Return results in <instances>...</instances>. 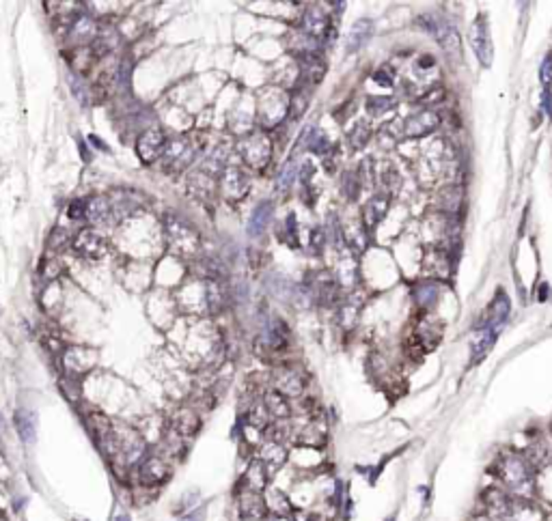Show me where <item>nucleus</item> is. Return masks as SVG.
I'll return each mask as SVG.
<instances>
[{"label": "nucleus", "instance_id": "f257e3e1", "mask_svg": "<svg viewBox=\"0 0 552 521\" xmlns=\"http://www.w3.org/2000/svg\"><path fill=\"white\" fill-rule=\"evenodd\" d=\"M499 478L503 481L507 493L516 500L529 502L535 495V470L533 464L520 454H505L499 461Z\"/></svg>", "mask_w": 552, "mask_h": 521}, {"label": "nucleus", "instance_id": "f03ea898", "mask_svg": "<svg viewBox=\"0 0 552 521\" xmlns=\"http://www.w3.org/2000/svg\"><path fill=\"white\" fill-rule=\"evenodd\" d=\"M164 233H166L168 248L175 254L195 256L199 246H201V237H199L197 229L190 222L183 220V218L175 216V214H166V218H164Z\"/></svg>", "mask_w": 552, "mask_h": 521}, {"label": "nucleus", "instance_id": "7ed1b4c3", "mask_svg": "<svg viewBox=\"0 0 552 521\" xmlns=\"http://www.w3.org/2000/svg\"><path fill=\"white\" fill-rule=\"evenodd\" d=\"M418 24H421L423 31H427L429 35H432L449 54H453V52L460 54V35H458V31L451 22H447L438 16L427 13V16L418 18Z\"/></svg>", "mask_w": 552, "mask_h": 521}, {"label": "nucleus", "instance_id": "20e7f679", "mask_svg": "<svg viewBox=\"0 0 552 521\" xmlns=\"http://www.w3.org/2000/svg\"><path fill=\"white\" fill-rule=\"evenodd\" d=\"M171 476V468L160 454H149L139 464V483L143 487H160Z\"/></svg>", "mask_w": 552, "mask_h": 521}, {"label": "nucleus", "instance_id": "39448f33", "mask_svg": "<svg viewBox=\"0 0 552 521\" xmlns=\"http://www.w3.org/2000/svg\"><path fill=\"white\" fill-rule=\"evenodd\" d=\"M470 43H472V50H475L479 62L483 67H489L494 58V45H492V37H489V28H487V22L483 16H477L475 24H472Z\"/></svg>", "mask_w": 552, "mask_h": 521}, {"label": "nucleus", "instance_id": "423d86ee", "mask_svg": "<svg viewBox=\"0 0 552 521\" xmlns=\"http://www.w3.org/2000/svg\"><path fill=\"white\" fill-rule=\"evenodd\" d=\"M97 362V353L89 347H70L63 353V368L70 377L87 375Z\"/></svg>", "mask_w": 552, "mask_h": 521}, {"label": "nucleus", "instance_id": "0eeeda50", "mask_svg": "<svg viewBox=\"0 0 552 521\" xmlns=\"http://www.w3.org/2000/svg\"><path fill=\"white\" fill-rule=\"evenodd\" d=\"M440 125V114L436 110H418V112H412L406 123H404V134L408 136H414V138H421V136H427L436 132Z\"/></svg>", "mask_w": 552, "mask_h": 521}, {"label": "nucleus", "instance_id": "6e6552de", "mask_svg": "<svg viewBox=\"0 0 552 521\" xmlns=\"http://www.w3.org/2000/svg\"><path fill=\"white\" fill-rule=\"evenodd\" d=\"M237 510L244 521H266L268 519L264 493L237 489Z\"/></svg>", "mask_w": 552, "mask_h": 521}, {"label": "nucleus", "instance_id": "1a4fd4ad", "mask_svg": "<svg viewBox=\"0 0 552 521\" xmlns=\"http://www.w3.org/2000/svg\"><path fill=\"white\" fill-rule=\"evenodd\" d=\"M195 155H197V147L190 143V138H175V141H171L164 147L162 160L168 166L183 168V166H188L195 160Z\"/></svg>", "mask_w": 552, "mask_h": 521}, {"label": "nucleus", "instance_id": "9d476101", "mask_svg": "<svg viewBox=\"0 0 552 521\" xmlns=\"http://www.w3.org/2000/svg\"><path fill=\"white\" fill-rule=\"evenodd\" d=\"M239 153L251 166H264L270 160V141L264 134H253L239 143Z\"/></svg>", "mask_w": 552, "mask_h": 521}, {"label": "nucleus", "instance_id": "9b49d317", "mask_svg": "<svg viewBox=\"0 0 552 521\" xmlns=\"http://www.w3.org/2000/svg\"><path fill=\"white\" fill-rule=\"evenodd\" d=\"M164 147H166V141H164V134L160 132V129H147V132H143L139 136V141H136L139 158L143 162H147V164H151L158 158H162Z\"/></svg>", "mask_w": 552, "mask_h": 521}, {"label": "nucleus", "instance_id": "f8f14e48", "mask_svg": "<svg viewBox=\"0 0 552 521\" xmlns=\"http://www.w3.org/2000/svg\"><path fill=\"white\" fill-rule=\"evenodd\" d=\"M74 248L80 256L85 258H91V260H99L106 252H108V246H106V239L102 235H97L95 231H80L74 239Z\"/></svg>", "mask_w": 552, "mask_h": 521}, {"label": "nucleus", "instance_id": "ddd939ff", "mask_svg": "<svg viewBox=\"0 0 552 521\" xmlns=\"http://www.w3.org/2000/svg\"><path fill=\"white\" fill-rule=\"evenodd\" d=\"M201 427V418L193 407H181L173 414L171 418V433H175L177 437H193Z\"/></svg>", "mask_w": 552, "mask_h": 521}, {"label": "nucleus", "instance_id": "4468645a", "mask_svg": "<svg viewBox=\"0 0 552 521\" xmlns=\"http://www.w3.org/2000/svg\"><path fill=\"white\" fill-rule=\"evenodd\" d=\"M270 470L259 461V459H255V461H251V466H249V470H247V474L242 476V481H239V489H244V491H255V493H264L270 485Z\"/></svg>", "mask_w": 552, "mask_h": 521}, {"label": "nucleus", "instance_id": "2eb2a0df", "mask_svg": "<svg viewBox=\"0 0 552 521\" xmlns=\"http://www.w3.org/2000/svg\"><path fill=\"white\" fill-rule=\"evenodd\" d=\"M509 310H512L509 297H507V293H505L503 289H499L497 295H494V300H492V304H489V308H487V312H485V317H483V321H481L479 325H489V328L499 330L501 325L507 321Z\"/></svg>", "mask_w": 552, "mask_h": 521}, {"label": "nucleus", "instance_id": "dca6fc26", "mask_svg": "<svg viewBox=\"0 0 552 521\" xmlns=\"http://www.w3.org/2000/svg\"><path fill=\"white\" fill-rule=\"evenodd\" d=\"M497 334H499V330L489 328V325H479V328L475 330V334L470 339L472 364L481 362L489 353V349H492V345L497 343Z\"/></svg>", "mask_w": 552, "mask_h": 521}, {"label": "nucleus", "instance_id": "f3484780", "mask_svg": "<svg viewBox=\"0 0 552 521\" xmlns=\"http://www.w3.org/2000/svg\"><path fill=\"white\" fill-rule=\"evenodd\" d=\"M330 28V20H328V13L322 9V7H309L304 11V18H302V31L313 37V39H320L328 33Z\"/></svg>", "mask_w": 552, "mask_h": 521}, {"label": "nucleus", "instance_id": "a211bd4d", "mask_svg": "<svg viewBox=\"0 0 552 521\" xmlns=\"http://www.w3.org/2000/svg\"><path fill=\"white\" fill-rule=\"evenodd\" d=\"M222 192H224V197L229 201L242 199L244 194L249 192V177L244 175L239 168H233V166L227 168V172L222 177Z\"/></svg>", "mask_w": 552, "mask_h": 521}, {"label": "nucleus", "instance_id": "6ab92c4d", "mask_svg": "<svg viewBox=\"0 0 552 521\" xmlns=\"http://www.w3.org/2000/svg\"><path fill=\"white\" fill-rule=\"evenodd\" d=\"M13 422H16L20 439L24 444H35V439H37V414L28 407H22V410L16 412Z\"/></svg>", "mask_w": 552, "mask_h": 521}, {"label": "nucleus", "instance_id": "aec40b11", "mask_svg": "<svg viewBox=\"0 0 552 521\" xmlns=\"http://www.w3.org/2000/svg\"><path fill=\"white\" fill-rule=\"evenodd\" d=\"M259 461L268 468V470H278L285 461H287V448L281 442L274 439H266L259 452Z\"/></svg>", "mask_w": 552, "mask_h": 521}, {"label": "nucleus", "instance_id": "412c9836", "mask_svg": "<svg viewBox=\"0 0 552 521\" xmlns=\"http://www.w3.org/2000/svg\"><path fill=\"white\" fill-rule=\"evenodd\" d=\"M278 393L287 399H296L304 393V377L298 371H283L276 377V388Z\"/></svg>", "mask_w": 552, "mask_h": 521}, {"label": "nucleus", "instance_id": "4be33fe9", "mask_svg": "<svg viewBox=\"0 0 552 521\" xmlns=\"http://www.w3.org/2000/svg\"><path fill=\"white\" fill-rule=\"evenodd\" d=\"M264 500H266V508H268V517L276 515V517H291L293 512V504L289 502V498L274 487H268L264 491Z\"/></svg>", "mask_w": 552, "mask_h": 521}, {"label": "nucleus", "instance_id": "5701e85b", "mask_svg": "<svg viewBox=\"0 0 552 521\" xmlns=\"http://www.w3.org/2000/svg\"><path fill=\"white\" fill-rule=\"evenodd\" d=\"M264 407H266L268 416L276 422H283L291 416V407L287 403V397H283L278 390H270V393H266Z\"/></svg>", "mask_w": 552, "mask_h": 521}, {"label": "nucleus", "instance_id": "b1692460", "mask_svg": "<svg viewBox=\"0 0 552 521\" xmlns=\"http://www.w3.org/2000/svg\"><path fill=\"white\" fill-rule=\"evenodd\" d=\"M372 33H374V22H372V20H358V22L350 28V33H347L345 50H347V52L360 50L367 41H369Z\"/></svg>", "mask_w": 552, "mask_h": 521}, {"label": "nucleus", "instance_id": "393cba45", "mask_svg": "<svg viewBox=\"0 0 552 521\" xmlns=\"http://www.w3.org/2000/svg\"><path fill=\"white\" fill-rule=\"evenodd\" d=\"M386 212H389V197L378 194V197H374L362 209V220H364L367 229H374L386 216Z\"/></svg>", "mask_w": 552, "mask_h": 521}, {"label": "nucleus", "instance_id": "a878e982", "mask_svg": "<svg viewBox=\"0 0 552 521\" xmlns=\"http://www.w3.org/2000/svg\"><path fill=\"white\" fill-rule=\"evenodd\" d=\"M261 343L266 345L268 351H281L287 345V328L278 319H272L268 330L261 334Z\"/></svg>", "mask_w": 552, "mask_h": 521}, {"label": "nucleus", "instance_id": "bb28decb", "mask_svg": "<svg viewBox=\"0 0 552 521\" xmlns=\"http://www.w3.org/2000/svg\"><path fill=\"white\" fill-rule=\"evenodd\" d=\"M272 212H274V205H272V203H259V205L255 207L251 220H249V235L259 237V235L268 229V224H270V220H272Z\"/></svg>", "mask_w": 552, "mask_h": 521}, {"label": "nucleus", "instance_id": "cd10ccee", "mask_svg": "<svg viewBox=\"0 0 552 521\" xmlns=\"http://www.w3.org/2000/svg\"><path fill=\"white\" fill-rule=\"evenodd\" d=\"M438 295H440V287L434 280L432 283H418L412 289V297H414L416 306H421V308H432L436 304Z\"/></svg>", "mask_w": 552, "mask_h": 521}, {"label": "nucleus", "instance_id": "c85d7f7f", "mask_svg": "<svg viewBox=\"0 0 552 521\" xmlns=\"http://www.w3.org/2000/svg\"><path fill=\"white\" fill-rule=\"evenodd\" d=\"M313 293H315V297L322 304L335 302V297H337V283H335V278L330 274H326V272L318 274V280L313 283Z\"/></svg>", "mask_w": 552, "mask_h": 521}, {"label": "nucleus", "instance_id": "c756f323", "mask_svg": "<svg viewBox=\"0 0 552 521\" xmlns=\"http://www.w3.org/2000/svg\"><path fill=\"white\" fill-rule=\"evenodd\" d=\"M97 33H99V28H97V24H95L89 16L78 18V20L74 22V26H72V37H74V41H95V39H97Z\"/></svg>", "mask_w": 552, "mask_h": 521}, {"label": "nucleus", "instance_id": "7c9ffc66", "mask_svg": "<svg viewBox=\"0 0 552 521\" xmlns=\"http://www.w3.org/2000/svg\"><path fill=\"white\" fill-rule=\"evenodd\" d=\"M108 216H112V205L104 197H95L87 201V218L91 222H104Z\"/></svg>", "mask_w": 552, "mask_h": 521}, {"label": "nucleus", "instance_id": "2f4dec72", "mask_svg": "<svg viewBox=\"0 0 552 521\" xmlns=\"http://www.w3.org/2000/svg\"><path fill=\"white\" fill-rule=\"evenodd\" d=\"M462 187H449L445 194H443V209L445 214L451 218V216H458L462 212Z\"/></svg>", "mask_w": 552, "mask_h": 521}, {"label": "nucleus", "instance_id": "473e14b6", "mask_svg": "<svg viewBox=\"0 0 552 521\" xmlns=\"http://www.w3.org/2000/svg\"><path fill=\"white\" fill-rule=\"evenodd\" d=\"M369 138H372V127H369V123L358 121V123L352 127V132H350V145H352L354 149H362L367 143H369Z\"/></svg>", "mask_w": 552, "mask_h": 521}, {"label": "nucleus", "instance_id": "72a5a7b5", "mask_svg": "<svg viewBox=\"0 0 552 521\" xmlns=\"http://www.w3.org/2000/svg\"><path fill=\"white\" fill-rule=\"evenodd\" d=\"M395 106H397V99H393L389 95H374V97L367 99V112H372L374 116L391 112Z\"/></svg>", "mask_w": 552, "mask_h": 521}, {"label": "nucleus", "instance_id": "f704fd0d", "mask_svg": "<svg viewBox=\"0 0 552 521\" xmlns=\"http://www.w3.org/2000/svg\"><path fill=\"white\" fill-rule=\"evenodd\" d=\"M293 179H296V164L293 162H287L285 166H283V170L278 172V177H276V187L283 192V190H289V185L293 183Z\"/></svg>", "mask_w": 552, "mask_h": 521}, {"label": "nucleus", "instance_id": "c9c22d12", "mask_svg": "<svg viewBox=\"0 0 552 521\" xmlns=\"http://www.w3.org/2000/svg\"><path fill=\"white\" fill-rule=\"evenodd\" d=\"M207 300H210V304H212L214 310H218V308L224 304V289H222L220 283H210V287H207Z\"/></svg>", "mask_w": 552, "mask_h": 521}, {"label": "nucleus", "instance_id": "e433bc0d", "mask_svg": "<svg viewBox=\"0 0 552 521\" xmlns=\"http://www.w3.org/2000/svg\"><path fill=\"white\" fill-rule=\"evenodd\" d=\"M539 80L543 84V89L548 91L552 87V52L546 54V58L541 60V67H539Z\"/></svg>", "mask_w": 552, "mask_h": 521}, {"label": "nucleus", "instance_id": "4c0bfd02", "mask_svg": "<svg viewBox=\"0 0 552 521\" xmlns=\"http://www.w3.org/2000/svg\"><path fill=\"white\" fill-rule=\"evenodd\" d=\"M445 97H447L445 89H432V91H427V93H425V97H418V104L429 106V110H432V106L443 104V102H445Z\"/></svg>", "mask_w": 552, "mask_h": 521}, {"label": "nucleus", "instance_id": "58836bf2", "mask_svg": "<svg viewBox=\"0 0 552 521\" xmlns=\"http://www.w3.org/2000/svg\"><path fill=\"white\" fill-rule=\"evenodd\" d=\"M358 190H360L358 177H356L354 172H347V175L343 177V192H345V197H347V199H356Z\"/></svg>", "mask_w": 552, "mask_h": 521}, {"label": "nucleus", "instance_id": "ea45409f", "mask_svg": "<svg viewBox=\"0 0 552 521\" xmlns=\"http://www.w3.org/2000/svg\"><path fill=\"white\" fill-rule=\"evenodd\" d=\"M205 517H207V506L203 504V506L193 508L190 512L179 515V517H177V521H205Z\"/></svg>", "mask_w": 552, "mask_h": 521}, {"label": "nucleus", "instance_id": "a19ab883", "mask_svg": "<svg viewBox=\"0 0 552 521\" xmlns=\"http://www.w3.org/2000/svg\"><path fill=\"white\" fill-rule=\"evenodd\" d=\"M393 78H395V76H393V72H391L389 67H380V70L374 74V82L380 84V87H386V89L393 87V82H395Z\"/></svg>", "mask_w": 552, "mask_h": 521}, {"label": "nucleus", "instance_id": "79ce46f5", "mask_svg": "<svg viewBox=\"0 0 552 521\" xmlns=\"http://www.w3.org/2000/svg\"><path fill=\"white\" fill-rule=\"evenodd\" d=\"M70 218H74V220H82V218H87V201L76 199V201L70 205Z\"/></svg>", "mask_w": 552, "mask_h": 521}, {"label": "nucleus", "instance_id": "37998d69", "mask_svg": "<svg viewBox=\"0 0 552 521\" xmlns=\"http://www.w3.org/2000/svg\"><path fill=\"white\" fill-rule=\"evenodd\" d=\"M358 304L356 306H352V304H345L343 308H341V319H343V323L345 325H350V323H354L356 321V314H358Z\"/></svg>", "mask_w": 552, "mask_h": 521}, {"label": "nucleus", "instance_id": "c03bdc74", "mask_svg": "<svg viewBox=\"0 0 552 521\" xmlns=\"http://www.w3.org/2000/svg\"><path fill=\"white\" fill-rule=\"evenodd\" d=\"M70 82H72V89H74L76 97H78L82 104H87V102H89V97H87V89H85V84H82L80 80L76 82V76H72V78H70Z\"/></svg>", "mask_w": 552, "mask_h": 521}, {"label": "nucleus", "instance_id": "a18cd8bd", "mask_svg": "<svg viewBox=\"0 0 552 521\" xmlns=\"http://www.w3.org/2000/svg\"><path fill=\"white\" fill-rule=\"evenodd\" d=\"M434 65H436V58L429 56V54L421 56V60H418V67H421V70H429V67H434Z\"/></svg>", "mask_w": 552, "mask_h": 521}, {"label": "nucleus", "instance_id": "49530a36", "mask_svg": "<svg viewBox=\"0 0 552 521\" xmlns=\"http://www.w3.org/2000/svg\"><path fill=\"white\" fill-rule=\"evenodd\" d=\"M541 102H543L546 114H548V116H552V95H550V91H543V95H541Z\"/></svg>", "mask_w": 552, "mask_h": 521}, {"label": "nucleus", "instance_id": "de8ad7c7", "mask_svg": "<svg viewBox=\"0 0 552 521\" xmlns=\"http://www.w3.org/2000/svg\"><path fill=\"white\" fill-rule=\"evenodd\" d=\"M266 521H293L291 517H276V515H270Z\"/></svg>", "mask_w": 552, "mask_h": 521}, {"label": "nucleus", "instance_id": "09e8293b", "mask_svg": "<svg viewBox=\"0 0 552 521\" xmlns=\"http://www.w3.org/2000/svg\"><path fill=\"white\" fill-rule=\"evenodd\" d=\"M112 521H130V517H128V515H117Z\"/></svg>", "mask_w": 552, "mask_h": 521}, {"label": "nucleus", "instance_id": "8fccbe9b", "mask_svg": "<svg viewBox=\"0 0 552 521\" xmlns=\"http://www.w3.org/2000/svg\"><path fill=\"white\" fill-rule=\"evenodd\" d=\"M386 521H395V519H393V517H391V519H386Z\"/></svg>", "mask_w": 552, "mask_h": 521}, {"label": "nucleus", "instance_id": "3c124183", "mask_svg": "<svg viewBox=\"0 0 552 521\" xmlns=\"http://www.w3.org/2000/svg\"><path fill=\"white\" fill-rule=\"evenodd\" d=\"M0 517H3V512H0Z\"/></svg>", "mask_w": 552, "mask_h": 521}]
</instances>
